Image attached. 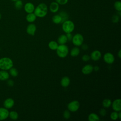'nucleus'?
<instances>
[{"label": "nucleus", "mask_w": 121, "mask_h": 121, "mask_svg": "<svg viewBox=\"0 0 121 121\" xmlns=\"http://www.w3.org/2000/svg\"><path fill=\"white\" fill-rule=\"evenodd\" d=\"M34 13L36 17L41 18L45 17L48 13L47 5L44 3H40L35 8Z\"/></svg>", "instance_id": "f257e3e1"}, {"label": "nucleus", "mask_w": 121, "mask_h": 121, "mask_svg": "<svg viewBox=\"0 0 121 121\" xmlns=\"http://www.w3.org/2000/svg\"><path fill=\"white\" fill-rule=\"evenodd\" d=\"M13 67V61L10 58L4 57L0 59V69L9 70Z\"/></svg>", "instance_id": "f03ea898"}, {"label": "nucleus", "mask_w": 121, "mask_h": 121, "mask_svg": "<svg viewBox=\"0 0 121 121\" xmlns=\"http://www.w3.org/2000/svg\"><path fill=\"white\" fill-rule=\"evenodd\" d=\"M74 23L70 20H67L62 23V29L66 34L72 33L74 31Z\"/></svg>", "instance_id": "7ed1b4c3"}, {"label": "nucleus", "mask_w": 121, "mask_h": 121, "mask_svg": "<svg viewBox=\"0 0 121 121\" xmlns=\"http://www.w3.org/2000/svg\"><path fill=\"white\" fill-rule=\"evenodd\" d=\"M56 50L57 55L61 58H65L69 53V48L65 44L59 45Z\"/></svg>", "instance_id": "20e7f679"}, {"label": "nucleus", "mask_w": 121, "mask_h": 121, "mask_svg": "<svg viewBox=\"0 0 121 121\" xmlns=\"http://www.w3.org/2000/svg\"><path fill=\"white\" fill-rule=\"evenodd\" d=\"M71 40L74 45L76 46H80L83 43L84 38L81 34L77 33L73 36Z\"/></svg>", "instance_id": "39448f33"}, {"label": "nucleus", "mask_w": 121, "mask_h": 121, "mask_svg": "<svg viewBox=\"0 0 121 121\" xmlns=\"http://www.w3.org/2000/svg\"><path fill=\"white\" fill-rule=\"evenodd\" d=\"M80 107L79 102L77 100H74L69 103L67 105L68 110L71 112L77 111Z\"/></svg>", "instance_id": "423d86ee"}, {"label": "nucleus", "mask_w": 121, "mask_h": 121, "mask_svg": "<svg viewBox=\"0 0 121 121\" xmlns=\"http://www.w3.org/2000/svg\"><path fill=\"white\" fill-rule=\"evenodd\" d=\"M103 59L105 63L111 64L114 62L115 58L114 55L112 53L108 52L104 54L103 56Z\"/></svg>", "instance_id": "0eeeda50"}, {"label": "nucleus", "mask_w": 121, "mask_h": 121, "mask_svg": "<svg viewBox=\"0 0 121 121\" xmlns=\"http://www.w3.org/2000/svg\"><path fill=\"white\" fill-rule=\"evenodd\" d=\"M9 109L5 107H0V121H4L9 117Z\"/></svg>", "instance_id": "6e6552de"}, {"label": "nucleus", "mask_w": 121, "mask_h": 121, "mask_svg": "<svg viewBox=\"0 0 121 121\" xmlns=\"http://www.w3.org/2000/svg\"><path fill=\"white\" fill-rule=\"evenodd\" d=\"M112 107L114 111L119 112L121 111V99H115L112 103Z\"/></svg>", "instance_id": "1a4fd4ad"}, {"label": "nucleus", "mask_w": 121, "mask_h": 121, "mask_svg": "<svg viewBox=\"0 0 121 121\" xmlns=\"http://www.w3.org/2000/svg\"><path fill=\"white\" fill-rule=\"evenodd\" d=\"M15 104V101L12 98H8L3 102L4 107L9 109L13 107Z\"/></svg>", "instance_id": "9d476101"}, {"label": "nucleus", "mask_w": 121, "mask_h": 121, "mask_svg": "<svg viewBox=\"0 0 121 121\" xmlns=\"http://www.w3.org/2000/svg\"><path fill=\"white\" fill-rule=\"evenodd\" d=\"M36 30V26L33 23L29 24L26 29V33L30 35H34Z\"/></svg>", "instance_id": "9b49d317"}, {"label": "nucleus", "mask_w": 121, "mask_h": 121, "mask_svg": "<svg viewBox=\"0 0 121 121\" xmlns=\"http://www.w3.org/2000/svg\"><path fill=\"white\" fill-rule=\"evenodd\" d=\"M24 8L25 12L28 14L34 12L35 7L33 3L31 2H27L24 5Z\"/></svg>", "instance_id": "f8f14e48"}, {"label": "nucleus", "mask_w": 121, "mask_h": 121, "mask_svg": "<svg viewBox=\"0 0 121 121\" xmlns=\"http://www.w3.org/2000/svg\"><path fill=\"white\" fill-rule=\"evenodd\" d=\"M102 56L101 52L98 50H95L92 52L90 56V59H91L94 61L98 60Z\"/></svg>", "instance_id": "ddd939ff"}, {"label": "nucleus", "mask_w": 121, "mask_h": 121, "mask_svg": "<svg viewBox=\"0 0 121 121\" xmlns=\"http://www.w3.org/2000/svg\"><path fill=\"white\" fill-rule=\"evenodd\" d=\"M94 67L90 64H87L84 66L82 69V72L85 75L89 74L93 72Z\"/></svg>", "instance_id": "4468645a"}, {"label": "nucleus", "mask_w": 121, "mask_h": 121, "mask_svg": "<svg viewBox=\"0 0 121 121\" xmlns=\"http://www.w3.org/2000/svg\"><path fill=\"white\" fill-rule=\"evenodd\" d=\"M49 9L52 13H56L59 9V4L56 1L51 2L49 6Z\"/></svg>", "instance_id": "2eb2a0df"}, {"label": "nucleus", "mask_w": 121, "mask_h": 121, "mask_svg": "<svg viewBox=\"0 0 121 121\" xmlns=\"http://www.w3.org/2000/svg\"><path fill=\"white\" fill-rule=\"evenodd\" d=\"M9 78V72L7 70H0V81H6Z\"/></svg>", "instance_id": "dca6fc26"}, {"label": "nucleus", "mask_w": 121, "mask_h": 121, "mask_svg": "<svg viewBox=\"0 0 121 121\" xmlns=\"http://www.w3.org/2000/svg\"><path fill=\"white\" fill-rule=\"evenodd\" d=\"M70 84V79L68 77H63L60 81V84L62 86L66 87L69 86Z\"/></svg>", "instance_id": "f3484780"}, {"label": "nucleus", "mask_w": 121, "mask_h": 121, "mask_svg": "<svg viewBox=\"0 0 121 121\" xmlns=\"http://www.w3.org/2000/svg\"><path fill=\"white\" fill-rule=\"evenodd\" d=\"M26 20L29 23L34 22L36 19V16L34 12L31 13H28L26 16Z\"/></svg>", "instance_id": "a211bd4d"}, {"label": "nucleus", "mask_w": 121, "mask_h": 121, "mask_svg": "<svg viewBox=\"0 0 121 121\" xmlns=\"http://www.w3.org/2000/svg\"><path fill=\"white\" fill-rule=\"evenodd\" d=\"M68 39L66 35H61L58 38L57 42L59 44H65L68 41Z\"/></svg>", "instance_id": "6ab92c4d"}, {"label": "nucleus", "mask_w": 121, "mask_h": 121, "mask_svg": "<svg viewBox=\"0 0 121 121\" xmlns=\"http://www.w3.org/2000/svg\"><path fill=\"white\" fill-rule=\"evenodd\" d=\"M52 21L55 24H59L62 23V18L59 14L55 15L52 17Z\"/></svg>", "instance_id": "aec40b11"}, {"label": "nucleus", "mask_w": 121, "mask_h": 121, "mask_svg": "<svg viewBox=\"0 0 121 121\" xmlns=\"http://www.w3.org/2000/svg\"><path fill=\"white\" fill-rule=\"evenodd\" d=\"M89 121H99L100 120L99 117L95 113H91L88 116Z\"/></svg>", "instance_id": "412c9836"}, {"label": "nucleus", "mask_w": 121, "mask_h": 121, "mask_svg": "<svg viewBox=\"0 0 121 121\" xmlns=\"http://www.w3.org/2000/svg\"><path fill=\"white\" fill-rule=\"evenodd\" d=\"M80 52L79 49L77 47H75L73 48L70 51V54L72 57H77L78 56Z\"/></svg>", "instance_id": "4be33fe9"}, {"label": "nucleus", "mask_w": 121, "mask_h": 121, "mask_svg": "<svg viewBox=\"0 0 121 121\" xmlns=\"http://www.w3.org/2000/svg\"><path fill=\"white\" fill-rule=\"evenodd\" d=\"M58 43L55 41H51L48 43L49 48L52 50H56L58 47Z\"/></svg>", "instance_id": "5701e85b"}, {"label": "nucleus", "mask_w": 121, "mask_h": 121, "mask_svg": "<svg viewBox=\"0 0 121 121\" xmlns=\"http://www.w3.org/2000/svg\"><path fill=\"white\" fill-rule=\"evenodd\" d=\"M9 117L12 120H16L18 118V114L15 111H11L9 112Z\"/></svg>", "instance_id": "b1692460"}, {"label": "nucleus", "mask_w": 121, "mask_h": 121, "mask_svg": "<svg viewBox=\"0 0 121 121\" xmlns=\"http://www.w3.org/2000/svg\"><path fill=\"white\" fill-rule=\"evenodd\" d=\"M9 74L13 77H16L18 74V70L13 67L10 68L9 70Z\"/></svg>", "instance_id": "393cba45"}, {"label": "nucleus", "mask_w": 121, "mask_h": 121, "mask_svg": "<svg viewBox=\"0 0 121 121\" xmlns=\"http://www.w3.org/2000/svg\"><path fill=\"white\" fill-rule=\"evenodd\" d=\"M112 103L111 100L109 99H105L102 102V105L104 108H108L111 106Z\"/></svg>", "instance_id": "a878e982"}, {"label": "nucleus", "mask_w": 121, "mask_h": 121, "mask_svg": "<svg viewBox=\"0 0 121 121\" xmlns=\"http://www.w3.org/2000/svg\"><path fill=\"white\" fill-rule=\"evenodd\" d=\"M23 2L21 0H17L15 1V7L17 10H20L23 7Z\"/></svg>", "instance_id": "bb28decb"}, {"label": "nucleus", "mask_w": 121, "mask_h": 121, "mask_svg": "<svg viewBox=\"0 0 121 121\" xmlns=\"http://www.w3.org/2000/svg\"><path fill=\"white\" fill-rule=\"evenodd\" d=\"M59 15L61 16V18H62V23L67 20V19L68 18V15L67 14V12H66L65 11H61V12H60Z\"/></svg>", "instance_id": "cd10ccee"}, {"label": "nucleus", "mask_w": 121, "mask_h": 121, "mask_svg": "<svg viewBox=\"0 0 121 121\" xmlns=\"http://www.w3.org/2000/svg\"><path fill=\"white\" fill-rule=\"evenodd\" d=\"M114 8L117 11H121V2L120 0L116 1L114 3Z\"/></svg>", "instance_id": "c85d7f7f"}, {"label": "nucleus", "mask_w": 121, "mask_h": 121, "mask_svg": "<svg viewBox=\"0 0 121 121\" xmlns=\"http://www.w3.org/2000/svg\"><path fill=\"white\" fill-rule=\"evenodd\" d=\"M110 118L113 121H115L118 119V112L114 111L112 112L110 114Z\"/></svg>", "instance_id": "c756f323"}, {"label": "nucleus", "mask_w": 121, "mask_h": 121, "mask_svg": "<svg viewBox=\"0 0 121 121\" xmlns=\"http://www.w3.org/2000/svg\"><path fill=\"white\" fill-rule=\"evenodd\" d=\"M63 117H64L65 119H69L70 117V111H69L68 110H65V111L63 112Z\"/></svg>", "instance_id": "7c9ffc66"}, {"label": "nucleus", "mask_w": 121, "mask_h": 121, "mask_svg": "<svg viewBox=\"0 0 121 121\" xmlns=\"http://www.w3.org/2000/svg\"><path fill=\"white\" fill-rule=\"evenodd\" d=\"M55 1L59 5H64L68 3V0H55Z\"/></svg>", "instance_id": "2f4dec72"}, {"label": "nucleus", "mask_w": 121, "mask_h": 121, "mask_svg": "<svg viewBox=\"0 0 121 121\" xmlns=\"http://www.w3.org/2000/svg\"><path fill=\"white\" fill-rule=\"evenodd\" d=\"M112 22H113L114 23H116L118 22V21H119V16L117 15H113L112 17Z\"/></svg>", "instance_id": "473e14b6"}, {"label": "nucleus", "mask_w": 121, "mask_h": 121, "mask_svg": "<svg viewBox=\"0 0 121 121\" xmlns=\"http://www.w3.org/2000/svg\"><path fill=\"white\" fill-rule=\"evenodd\" d=\"M90 59V57L88 54H85L82 56V60L84 61H88Z\"/></svg>", "instance_id": "72a5a7b5"}, {"label": "nucleus", "mask_w": 121, "mask_h": 121, "mask_svg": "<svg viewBox=\"0 0 121 121\" xmlns=\"http://www.w3.org/2000/svg\"><path fill=\"white\" fill-rule=\"evenodd\" d=\"M99 113H100V114L101 116H105V115H106V110H105L104 109L102 108V109H101L100 110V111H99Z\"/></svg>", "instance_id": "f704fd0d"}, {"label": "nucleus", "mask_w": 121, "mask_h": 121, "mask_svg": "<svg viewBox=\"0 0 121 121\" xmlns=\"http://www.w3.org/2000/svg\"><path fill=\"white\" fill-rule=\"evenodd\" d=\"M7 80L8 81H7V84L8 86H13V85L14 84V81L12 80L9 79H8Z\"/></svg>", "instance_id": "c9c22d12"}, {"label": "nucleus", "mask_w": 121, "mask_h": 121, "mask_svg": "<svg viewBox=\"0 0 121 121\" xmlns=\"http://www.w3.org/2000/svg\"><path fill=\"white\" fill-rule=\"evenodd\" d=\"M66 36L67 37V39H68V41H71L72 40V35H71V33H67L66 34Z\"/></svg>", "instance_id": "e433bc0d"}, {"label": "nucleus", "mask_w": 121, "mask_h": 121, "mask_svg": "<svg viewBox=\"0 0 121 121\" xmlns=\"http://www.w3.org/2000/svg\"><path fill=\"white\" fill-rule=\"evenodd\" d=\"M82 48L83 49V50H86L88 49V47L87 46V45L86 44H82Z\"/></svg>", "instance_id": "4c0bfd02"}, {"label": "nucleus", "mask_w": 121, "mask_h": 121, "mask_svg": "<svg viewBox=\"0 0 121 121\" xmlns=\"http://www.w3.org/2000/svg\"><path fill=\"white\" fill-rule=\"evenodd\" d=\"M94 70L95 71H97L99 70V67L98 66H95L94 67Z\"/></svg>", "instance_id": "58836bf2"}, {"label": "nucleus", "mask_w": 121, "mask_h": 121, "mask_svg": "<svg viewBox=\"0 0 121 121\" xmlns=\"http://www.w3.org/2000/svg\"><path fill=\"white\" fill-rule=\"evenodd\" d=\"M118 56L119 57V58L120 59L121 58V50H120L118 52Z\"/></svg>", "instance_id": "ea45409f"}, {"label": "nucleus", "mask_w": 121, "mask_h": 121, "mask_svg": "<svg viewBox=\"0 0 121 121\" xmlns=\"http://www.w3.org/2000/svg\"><path fill=\"white\" fill-rule=\"evenodd\" d=\"M118 118L121 120V111L118 112Z\"/></svg>", "instance_id": "a19ab883"}, {"label": "nucleus", "mask_w": 121, "mask_h": 121, "mask_svg": "<svg viewBox=\"0 0 121 121\" xmlns=\"http://www.w3.org/2000/svg\"><path fill=\"white\" fill-rule=\"evenodd\" d=\"M1 14L0 13V20L1 19Z\"/></svg>", "instance_id": "79ce46f5"}, {"label": "nucleus", "mask_w": 121, "mask_h": 121, "mask_svg": "<svg viewBox=\"0 0 121 121\" xmlns=\"http://www.w3.org/2000/svg\"><path fill=\"white\" fill-rule=\"evenodd\" d=\"M11 0V1H14V2H15V1H16V0Z\"/></svg>", "instance_id": "37998d69"}, {"label": "nucleus", "mask_w": 121, "mask_h": 121, "mask_svg": "<svg viewBox=\"0 0 121 121\" xmlns=\"http://www.w3.org/2000/svg\"><path fill=\"white\" fill-rule=\"evenodd\" d=\"M0 50H1V48H0Z\"/></svg>", "instance_id": "c03bdc74"}]
</instances>
